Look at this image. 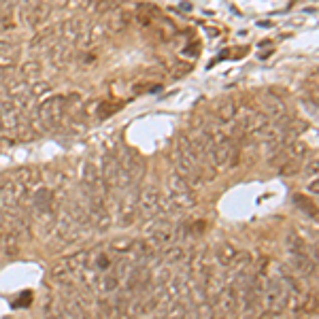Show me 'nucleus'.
Segmentation results:
<instances>
[{
    "label": "nucleus",
    "mask_w": 319,
    "mask_h": 319,
    "mask_svg": "<svg viewBox=\"0 0 319 319\" xmlns=\"http://www.w3.org/2000/svg\"><path fill=\"white\" fill-rule=\"evenodd\" d=\"M77 96H53V98L45 100L39 106V119L43 126H53L62 119V115L66 113L68 102H73Z\"/></svg>",
    "instance_id": "obj_1"
},
{
    "label": "nucleus",
    "mask_w": 319,
    "mask_h": 319,
    "mask_svg": "<svg viewBox=\"0 0 319 319\" xmlns=\"http://www.w3.org/2000/svg\"><path fill=\"white\" fill-rule=\"evenodd\" d=\"M0 3H7V0H0Z\"/></svg>",
    "instance_id": "obj_8"
},
{
    "label": "nucleus",
    "mask_w": 319,
    "mask_h": 319,
    "mask_svg": "<svg viewBox=\"0 0 319 319\" xmlns=\"http://www.w3.org/2000/svg\"><path fill=\"white\" fill-rule=\"evenodd\" d=\"M45 90H49V85H47V83H39V85H34V87H32V92H34V94H45Z\"/></svg>",
    "instance_id": "obj_7"
},
{
    "label": "nucleus",
    "mask_w": 319,
    "mask_h": 319,
    "mask_svg": "<svg viewBox=\"0 0 319 319\" xmlns=\"http://www.w3.org/2000/svg\"><path fill=\"white\" fill-rule=\"evenodd\" d=\"M20 73L24 77H37L41 73V66H39V62H24L20 66Z\"/></svg>",
    "instance_id": "obj_6"
},
{
    "label": "nucleus",
    "mask_w": 319,
    "mask_h": 319,
    "mask_svg": "<svg viewBox=\"0 0 319 319\" xmlns=\"http://www.w3.org/2000/svg\"><path fill=\"white\" fill-rule=\"evenodd\" d=\"M132 22V15L123 9H115V11L109 15V22H106V28L113 30V32H121L128 28V24Z\"/></svg>",
    "instance_id": "obj_2"
},
{
    "label": "nucleus",
    "mask_w": 319,
    "mask_h": 319,
    "mask_svg": "<svg viewBox=\"0 0 319 319\" xmlns=\"http://www.w3.org/2000/svg\"><path fill=\"white\" fill-rule=\"evenodd\" d=\"M215 113H217V117L221 121H232L238 115V106L232 98H224V100H219L215 104Z\"/></svg>",
    "instance_id": "obj_4"
},
{
    "label": "nucleus",
    "mask_w": 319,
    "mask_h": 319,
    "mask_svg": "<svg viewBox=\"0 0 319 319\" xmlns=\"http://www.w3.org/2000/svg\"><path fill=\"white\" fill-rule=\"evenodd\" d=\"M262 106H264V115H272V117H283L285 115V106H283V102L277 98L274 94H264L262 96Z\"/></svg>",
    "instance_id": "obj_3"
},
{
    "label": "nucleus",
    "mask_w": 319,
    "mask_h": 319,
    "mask_svg": "<svg viewBox=\"0 0 319 319\" xmlns=\"http://www.w3.org/2000/svg\"><path fill=\"white\" fill-rule=\"evenodd\" d=\"M49 13H51V7L49 5H34V7H30L28 9V24L30 26H37V24H43L49 17Z\"/></svg>",
    "instance_id": "obj_5"
}]
</instances>
